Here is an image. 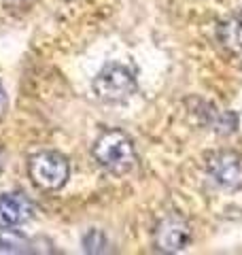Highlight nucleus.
<instances>
[{
  "instance_id": "1",
  "label": "nucleus",
  "mask_w": 242,
  "mask_h": 255,
  "mask_svg": "<svg viewBox=\"0 0 242 255\" xmlns=\"http://www.w3.org/2000/svg\"><path fill=\"white\" fill-rule=\"evenodd\" d=\"M94 159L113 174H125L136 164V149L132 138L121 130H107L94 142Z\"/></svg>"
},
{
  "instance_id": "2",
  "label": "nucleus",
  "mask_w": 242,
  "mask_h": 255,
  "mask_svg": "<svg viewBox=\"0 0 242 255\" xmlns=\"http://www.w3.org/2000/svg\"><path fill=\"white\" fill-rule=\"evenodd\" d=\"M28 174L38 189L58 191L66 185L70 177L68 159L58 151H40L28 162Z\"/></svg>"
},
{
  "instance_id": "3",
  "label": "nucleus",
  "mask_w": 242,
  "mask_h": 255,
  "mask_svg": "<svg viewBox=\"0 0 242 255\" xmlns=\"http://www.w3.org/2000/svg\"><path fill=\"white\" fill-rule=\"evenodd\" d=\"M94 94L98 100L115 105L123 102L136 92V77L123 64H107L94 79Z\"/></svg>"
},
{
  "instance_id": "4",
  "label": "nucleus",
  "mask_w": 242,
  "mask_h": 255,
  "mask_svg": "<svg viewBox=\"0 0 242 255\" xmlns=\"http://www.w3.org/2000/svg\"><path fill=\"white\" fill-rule=\"evenodd\" d=\"M208 174L223 189L242 187V159L232 151H219L208 159Z\"/></svg>"
},
{
  "instance_id": "5",
  "label": "nucleus",
  "mask_w": 242,
  "mask_h": 255,
  "mask_svg": "<svg viewBox=\"0 0 242 255\" xmlns=\"http://www.w3.org/2000/svg\"><path fill=\"white\" fill-rule=\"evenodd\" d=\"M189 238H191V230L187 226V221L176 217V215L161 219L155 228V245L159 251H166V253L183 251L187 247Z\"/></svg>"
},
{
  "instance_id": "6",
  "label": "nucleus",
  "mask_w": 242,
  "mask_h": 255,
  "mask_svg": "<svg viewBox=\"0 0 242 255\" xmlns=\"http://www.w3.org/2000/svg\"><path fill=\"white\" fill-rule=\"evenodd\" d=\"M34 213V204L30 198L19 191H11V194L0 196V226H21L32 219Z\"/></svg>"
},
{
  "instance_id": "7",
  "label": "nucleus",
  "mask_w": 242,
  "mask_h": 255,
  "mask_svg": "<svg viewBox=\"0 0 242 255\" xmlns=\"http://www.w3.org/2000/svg\"><path fill=\"white\" fill-rule=\"evenodd\" d=\"M219 36H221V43L232 53H242V17H234L221 23Z\"/></svg>"
},
{
  "instance_id": "8",
  "label": "nucleus",
  "mask_w": 242,
  "mask_h": 255,
  "mask_svg": "<svg viewBox=\"0 0 242 255\" xmlns=\"http://www.w3.org/2000/svg\"><path fill=\"white\" fill-rule=\"evenodd\" d=\"M28 247V238L23 236L15 226H0V251L19 253Z\"/></svg>"
},
{
  "instance_id": "9",
  "label": "nucleus",
  "mask_w": 242,
  "mask_h": 255,
  "mask_svg": "<svg viewBox=\"0 0 242 255\" xmlns=\"http://www.w3.org/2000/svg\"><path fill=\"white\" fill-rule=\"evenodd\" d=\"M85 251L87 253H102V251H107L104 247H107V238H104L102 232H98V230H94V232H90L85 236Z\"/></svg>"
},
{
  "instance_id": "10",
  "label": "nucleus",
  "mask_w": 242,
  "mask_h": 255,
  "mask_svg": "<svg viewBox=\"0 0 242 255\" xmlns=\"http://www.w3.org/2000/svg\"><path fill=\"white\" fill-rule=\"evenodd\" d=\"M6 105H9V100H6V92H4L2 83H0V117L6 113Z\"/></svg>"
},
{
  "instance_id": "11",
  "label": "nucleus",
  "mask_w": 242,
  "mask_h": 255,
  "mask_svg": "<svg viewBox=\"0 0 242 255\" xmlns=\"http://www.w3.org/2000/svg\"><path fill=\"white\" fill-rule=\"evenodd\" d=\"M2 159H4V157H2V153H0V172H2V166H4Z\"/></svg>"
},
{
  "instance_id": "12",
  "label": "nucleus",
  "mask_w": 242,
  "mask_h": 255,
  "mask_svg": "<svg viewBox=\"0 0 242 255\" xmlns=\"http://www.w3.org/2000/svg\"><path fill=\"white\" fill-rule=\"evenodd\" d=\"M17 2H21V0H17Z\"/></svg>"
}]
</instances>
